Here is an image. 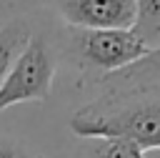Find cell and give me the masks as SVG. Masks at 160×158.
Segmentation results:
<instances>
[{"instance_id":"obj_2","label":"cell","mask_w":160,"mask_h":158,"mask_svg":"<svg viewBox=\"0 0 160 158\" xmlns=\"http://www.w3.org/2000/svg\"><path fill=\"white\" fill-rule=\"evenodd\" d=\"M68 50L82 68L108 75L132 65L150 48L132 28H70Z\"/></svg>"},{"instance_id":"obj_6","label":"cell","mask_w":160,"mask_h":158,"mask_svg":"<svg viewBox=\"0 0 160 158\" xmlns=\"http://www.w3.org/2000/svg\"><path fill=\"white\" fill-rule=\"evenodd\" d=\"M30 38H32V30L22 18H15L0 28V85L8 78L10 68L15 65V60L20 58V53L25 50Z\"/></svg>"},{"instance_id":"obj_1","label":"cell","mask_w":160,"mask_h":158,"mask_svg":"<svg viewBox=\"0 0 160 158\" xmlns=\"http://www.w3.org/2000/svg\"><path fill=\"white\" fill-rule=\"evenodd\" d=\"M80 138H130L142 150L160 148V88L100 93L70 118Z\"/></svg>"},{"instance_id":"obj_9","label":"cell","mask_w":160,"mask_h":158,"mask_svg":"<svg viewBox=\"0 0 160 158\" xmlns=\"http://www.w3.org/2000/svg\"><path fill=\"white\" fill-rule=\"evenodd\" d=\"M0 158H30V155L20 143L10 138H0Z\"/></svg>"},{"instance_id":"obj_8","label":"cell","mask_w":160,"mask_h":158,"mask_svg":"<svg viewBox=\"0 0 160 158\" xmlns=\"http://www.w3.org/2000/svg\"><path fill=\"white\" fill-rule=\"evenodd\" d=\"M88 158H145V150L130 138H90Z\"/></svg>"},{"instance_id":"obj_5","label":"cell","mask_w":160,"mask_h":158,"mask_svg":"<svg viewBox=\"0 0 160 158\" xmlns=\"http://www.w3.org/2000/svg\"><path fill=\"white\" fill-rule=\"evenodd\" d=\"M132 88H160V45L150 48L132 65L100 78V93L132 90Z\"/></svg>"},{"instance_id":"obj_3","label":"cell","mask_w":160,"mask_h":158,"mask_svg":"<svg viewBox=\"0 0 160 158\" xmlns=\"http://www.w3.org/2000/svg\"><path fill=\"white\" fill-rule=\"evenodd\" d=\"M52 78L55 53L45 35L32 33L25 50L20 53V58L0 85V110L28 100H45L52 90Z\"/></svg>"},{"instance_id":"obj_7","label":"cell","mask_w":160,"mask_h":158,"mask_svg":"<svg viewBox=\"0 0 160 158\" xmlns=\"http://www.w3.org/2000/svg\"><path fill=\"white\" fill-rule=\"evenodd\" d=\"M132 30L148 43V48L160 45V0H135Z\"/></svg>"},{"instance_id":"obj_4","label":"cell","mask_w":160,"mask_h":158,"mask_svg":"<svg viewBox=\"0 0 160 158\" xmlns=\"http://www.w3.org/2000/svg\"><path fill=\"white\" fill-rule=\"evenodd\" d=\"M70 28H132L135 0H55Z\"/></svg>"}]
</instances>
